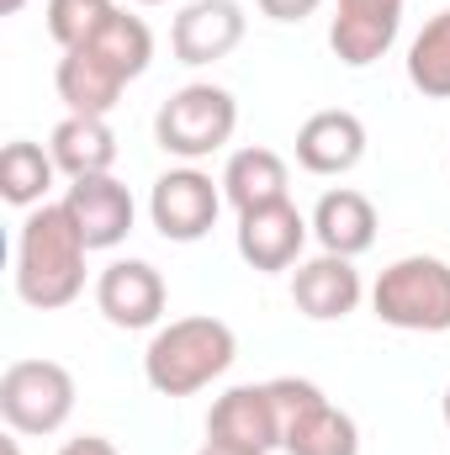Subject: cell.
I'll return each instance as SVG.
<instances>
[{
  "mask_svg": "<svg viewBox=\"0 0 450 455\" xmlns=\"http://www.w3.org/2000/svg\"><path fill=\"white\" fill-rule=\"evenodd\" d=\"M244 32H249V16L238 0H191V5H181V16L170 27V48L181 64L202 69V64L228 59L244 43Z\"/></svg>",
  "mask_w": 450,
  "mask_h": 455,
  "instance_id": "cell-13",
  "label": "cell"
},
{
  "mask_svg": "<svg viewBox=\"0 0 450 455\" xmlns=\"http://www.w3.org/2000/svg\"><path fill=\"white\" fill-rule=\"evenodd\" d=\"M0 455H21V435H11V440H0Z\"/></svg>",
  "mask_w": 450,
  "mask_h": 455,
  "instance_id": "cell-26",
  "label": "cell"
},
{
  "mask_svg": "<svg viewBox=\"0 0 450 455\" xmlns=\"http://www.w3.org/2000/svg\"><path fill=\"white\" fill-rule=\"evenodd\" d=\"M371 313L398 334H450V265L440 254H403L371 286Z\"/></svg>",
  "mask_w": 450,
  "mask_h": 455,
  "instance_id": "cell-3",
  "label": "cell"
},
{
  "mask_svg": "<svg viewBox=\"0 0 450 455\" xmlns=\"http://www.w3.org/2000/svg\"><path fill=\"white\" fill-rule=\"evenodd\" d=\"M223 212V180H213L197 164H175L154 180L149 191V223L159 228V238L170 243H197L207 238Z\"/></svg>",
  "mask_w": 450,
  "mask_h": 455,
  "instance_id": "cell-7",
  "label": "cell"
},
{
  "mask_svg": "<svg viewBox=\"0 0 450 455\" xmlns=\"http://www.w3.org/2000/svg\"><path fill=\"white\" fill-rule=\"evenodd\" d=\"M133 85V75L117 64L112 53H101L96 43L69 48L53 69V91L69 107V116H112V107L122 101V91Z\"/></svg>",
  "mask_w": 450,
  "mask_h": 455,
  "instance_id": "cell-12",
  "label": "cell"
},
{
  "mask_svg": "<svg viewBox=\"0 0 450 455\" xmlns=\"http://www.w3.org/2000/svg\"><path fill=\"white\" fill-rule=\"evenodd\" d=\"M276 413H281V451L286 455H360L355 419L329 403V392L308 376H276L270 381Z\"/></svg>",
  "mask_w": 450,
  "mask_h": 455,
  "instance_id": "cell-5",
  "label": "cell"
},
{
  "mask_svg": "<svg viewBox=\"0 0 450 455\" xmlns=\"http://www.w3.org/2000/svg\"><path fill=\"white\" fill-rule=\"evenodd\" d=\"M138 5H165V0H138Z\"/></svg>",
  "mask_w": 450,
  "mask_h": 455,
  "instance_id": "cell-29",
  "label": "cell"
},
{
  "mask_svg": "<svg viewBox=\"0 0 450 455\" xmlns=\"http://www.w3.org/2000/svg\"><path fill=\"white\" fill-rule=\"evenodd\" d=\"M53 180H59V164H53V154H48L43 143L11 138V143L0 148V196H5L11 207H21V212L43 207L48 191H53Z\"/></svg>",
  "mask_w": 450,
  "mask_h": 455,
  "instance_id": "cell-20",
  "label": "cell"
},
{
  "mask_svg": "<svg viewBox=\"0 0 450 455\" xmlns=\"http://www.w3.org/2000/svg\"><path fill=\"white\" fill-rule=\"evenodd\" d=\"M403 32V0H334L329 48L344 69H366L392 53Z\"/></svg>",
  "mask_w": 450,
  "mask_h": 455,
  "instance_id": "cell-9",
  "label": "cell"
},
{
  "mask_svg": "<svg viewBox=\"0 0 450 455\" xmlns=\"http://www.w3.org/2000/svg\"><path fill=\"white\" fill-rule=\"evenodd\" d=\"M223 202L244 218L254 207H270V202H292V170L276 148H233L223 164Z\"/></svg>",
  "mask_w": 450,
  "mask_h": 455,
  "instance_id": "cell-17",
  "label": "cell"
},
{
  "mask_svg": "<svg viewBox=\"0 0 450 455\" xmlns=\"http://www.w3.org/2000/svg\"><path fill=\"white\" fill-rule=\"evenodd\" d=\"M360 297H366V281H360V270H355V259H344V254H313V259H302L297 270H292V302H297V313L302 318H313V323H339V318H350L355 307H360Z\"/></svg>",
  "mask_w": 450,
  "mask_h": 455,
  "instance_id": "cell-14",
  "label": "cell"
},
{
  "mask_svg": "<svg viewBox=\"0 0 450 455\" xmlns=\"http://www.w3.org/2000/svg\"><path fill=\"white\" fill-rule=\"evenodd\" d=\"M308 233H313V218H302L292 202H270V207H254V212L238 218L233 243H238V259H244L249 270L276 275V270L302 265Z\"/></svg>",
  "mask_w": 450,
  "mask_h": 455,
  "instance_id": "cell-11",
  "label": "cell"
},
{
  "mask_svg": "<svg viewBox=\"0 0 450 455\" xmlns=\"http://www.w3.org/2000/svg\"><path fill=\"white\" fill-rule=\"evenodd\" d=\"M48 154L59 164V175L85 180V175H112L117 164V132L107 116H64L48 132Z\"/></svg>",
  "mask_w": 450,
  "mask_h": 455,
  "instance_id": "cell-19",
  "label": "cell"
},
{
  "mask_svg": "<svg viewBox=\"0 0 450 455\" xmlns=\"http://www.w3.org/2000/svg\"><path fill=\"white\" fill-rule=\"evenodd\" d=\"M197 455H249V451H228V445H213V440H207Z\"/></svg>",
  "mask_w": 450,
  "mask_h": 455,
  "instance_id": "cell-25",
  "label": "cell"
},
{
  "mask_svg": "<svg viewBox=\"0 0 450 455\" xmlns=\"http://www.w3.org/2000/svg\"><path fill=\"white\" fill-rule=\"evenodd\" d=\"M440 413H446V429H450V387H446V403H440Z\"/></svg>",
  "mask_w": 450,
  "mask_h": 455,
  "instance_id": "cell-28",
  "label": "cell"
},
{
  "mask_svg": "<svg viewBox=\"0 0 450 455\" xmlns=\"http://www.w3.org/2000/svg\"><path fill=\"white\" fill-rule=\"evenodd\" d=\"M64 207L80 228V238L96 249H117L127 233H133V218H138V202L133 191L117 180V175H85V180H69L64 191Z\"/></svg>",
  "mask_w": 450,
  "mask_h": 455,
  "instance_id": "cell-15",
  "label": "cell"
},
{
  "mask_svg": "<svg viewBox=\"0 0 450 455\" xmlns=\"http://www.w3.org/2000/svg\"><path fill=\"white\" fill-rule=\"evenodd\" d=\"M366 159V122L344 107H324L297 127V164L308 175H350Z\"/></svg>",
  "mask_w": 450,
  "mask_h": 455,
  "instance_id": "cell-16",
  "label": "cell"
},
{
  "mask_svg": "<svg viewBox=\"0 0 450 455\" xmlns=\"http://www.w3.org/2000/svg\"><path fill=\"white\" fill-rule=\"evenodd\" d=\"M59 455H117V445L107 435H75V440H64Z\"/></svg>",
  "mask_w": 450,
  "mask_h": 455,
  "instance_id": "cell-24",
  "label": "cell"
},
{
  "mask_svg": "<svg viewBox=\"0 0 450 455\" xmlns=\"http://www.w3.org/2000/svg\"><path fill=\"white\" fill-rule=\"evenodd\" d=\"M85 254L91 243L69 218L64 202L32 207L16 228V297L37 313H59L85 291Z\"/></svg>",
  "mask_w": 450,
  "mask_h": 455,
  "instance_id": "cell-1",
  "label": "cell"
},
{
  "mask_svg": "<svg viewBox=\"0 0 450 455\" xmlns=\"http://www.w3.org/2000/svg\"><path fill=\"white\" fill-rule=\"evenodd\" d=\"M165 275L149 265V259H112L101 275H96V307L112 329H159L165 318Z\"/></svg>",
  "mask_w": 450,
  "mask_h": 455,
  "instance_id": "cell-10",
  "label": "cell"
},
{
  "mask_svg": "<svg viewBox=\"0 0 450 455\" xmlns=\"http://www.w3.org/2000/svg\"><path fill=\"white\" fill-rule=\"evenodd\" d=\"M233 360H238V334L223 318H213V313L170 318L154 329V339L143 349V381L159 397H197L202 387L228 376Z\"/></svg>",
  "mask_w": 450,
  "mask_h": 455,
  "instance_id": "cell-2",
  "label": "cell"
},
{
  "mask_svg": "<svg viewBox=\"0 0 450 455\" xmlns=\"http://www.w3.org/2000/svg\"><path fill=\"white\" fill-rule=\"evenodd\" d=\"M21 5H27V0H0V16H16Z\"/></svg>",
  "mask_w": 450,
  "mask_h": 455,
  "instance_id": "cell-27",
  "label": "cell"
},
{
  "mask_svg": "<svg viewBox=\"0 0 450 455\" xmlns=\"http://www.w3.org/2000/svg\"><path fill=\"white\" fill-rule=\"evenodd\" d=\"M254 5H260L270 21H308L324 0H254Z\"/></svg>",
  "mask_w": 450,
  "mask_h": 455,
  "instance_id": "cell-23",
  "label": "cell"
},
{
  "mask_svg": "<svg viewBox=\"0 0 450 455\" xmlns=\"http://www.w3.org/2000/svg\"><path fill=\"white\" fill-rule=\"evenodd\" d=\"M233 127H238L233 91L213 85V80H191L154 112V143L170 159L197 164V159H213L218 148L233 143Z\"/></svg>",
  "mask_w": 450,
  "mask_h": 455,
  "instance_id": "cell-4",
  "label": "cell"
},
{
  "mask_svg": "<svg viewBox=\"0 0 450 455\" xmlns=\"http://www.w3.org/2000/svg\"><path fill=\"white\" fill-rule=\"evenodd\" d=\"M376 207L366 191H350V186H334L318 196L313 207V238L324 254H344V259H360L371 243H376Z\"/></svg>",
  "mask_w": 450,
  "mask_h": 455,
  "instance_id": "cell-18",
  "label": "cell"
},
{
  "mask_svg": "<svg viewBox=\"0 0 450 455\" xmlns=\"http://www.w3.org/2000/svg\"><path fill=\"white\" fill-rule=\"evenodd\" d=\"M207 440L228 445V451H249V455L281 451V413H276L270 381L228 387L223 397L213 403V413H207Z\"/></svg>",
  "mask_w": 450,
  "mask_h": 455,
  "instance_id": "cell-8",
  "label": "cell"
},
{
  "mask_svg": "<svg viewBox=\"0 0 450 455\" xmlns=\"http://www.w3.org/2000/svg\"><path fill=\"white\" fill-rule=\"evenodd\" d=\"M75 376L59 360H11L0 371V419L21 440L59 435L75 413Z\"/></svg>",
  "mask_w": 450,
  "mask_h": 455,
  "instance_id": "cell-6",
  "label": "cell"
},
{
  "mask_svg": "<svg viewBox=\"0 0 450 455\" xmlns=\"http://www.w3.org/2000/svg\"><path fill=\"white\" fill-rule=\"evenodd\" d=\"M122 11L117 0H48V11H43V21H48V37L69 53V48H85V43H96L107 27H112V16Z\"/></svg>",
  "mask_w": 450,
  "mask_h": 455,
  "instance_id": "cell-22",
  "label": "cell"
},
{
  "mask_svg": "<svg viewBox=\"0 0 450 455\" xmlns=\"http://www.w3.org/2000/svg\"><path fill=\"white\" fill-rule=\"evenodd\" d=\"M403 69H408V85H414L419 96L450 101V11H435V16L419 27V37L408 43Z\"/></svg>",
  "mask_w": 450,
  "mask_h": 455,
  "instance_id": "cell-21",
  "label": "cell"
}]
</instances>
